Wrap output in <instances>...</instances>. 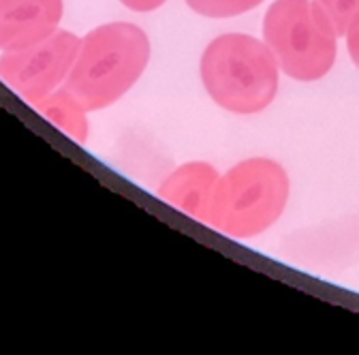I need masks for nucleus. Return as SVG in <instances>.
I'll return each mask as SVG.
<instances>
[{
  "label": "nucleus",
  "instance_id": "f257e3e1",
  "mask_svg": "<svg viewBox=\"0 0 359 355\" xmlns=\"http://www.w3.org/2000/svg\"><path fill=\"white\" fill-rule=\"evenodd\" d=\"M150 54V39L137 24L97 26L81 39L65 88L88 112L105 109L137 83Z\"/></svg>",
  "mask_w": 359,
  "mask_h": 355
},
{
  "label": "nucleus",
  "instance_id": "f03ea898",
  "mask_svg": "<svg viewBox=\"0 0 359 355\" xmlns=\"http://www.w3.org/2000/svg\"><path fill=\"white\" fill-rule=\"evenodd\" d=\"M278 60L265 41L227 32L205 48L199 75L212 101L231 114L250 116L272 105L278 93Z\"/></svg>",
  "mask_w": 359,
  "mask_h": 355
},
{
  "label": "nucleus",
  "instance_id": "7ed1b4c3",
  "mask_svg": "<svg viewBox=\"0 0 359 355\" xmlns=\"http://www.w3.org/2000/svg\"><path fill=\"white\" fill-rule=\"evenodd\" d=\"M289 195V175L278 161L246 159L218 178L205 223L238 240L261 236L283 216Z\"/></svg>",
  "mask_w": 359,
  "mask_h": 355
},
{
  "label": "nucleus",
  "instance_id": "20e7f679",
  "mask_svg": "<svg viewBox=\"0 0 359 355\" xmlns=\"http://www.w3.org/2000/svg\"><path fill=\"white\" fill-rule=\"evenodd\" d=\"M263 39L297 81L323 79L336 62L338 32L314 0H274L263 18Z\"/></svg>",
  "mask_w": 359,
  "mask_h": 355
},
{
  "label": "nucleus",
  "instance_id": "39448f33",
  "mask_svg": "<svg viewBox=\"0 0 359 355\" xmlns=\"http://www.w3.org/2000/svg\"><path fill=\"white\" fill-rule=\"evenodd\" d=\"M81 39L69 30H56L36 46L3 52L0 81L26 103L34 105L65 86L79 52Z\"/></svg>",
  "mask_w": 359,
  "mask_h": 355
},
{
  "label": "nucleus",
  "instance_id": "423d86ee",
  "mask_svg": "<svg viewBox=\"0 0 359 355\" xmlns=\"http://www.w3.org/2000/svg\"><path fill=\"white\" fill-rule=\"evenodd\" d=\"M62 13V0H0V52L24 50L52 36Z\"/></svg>",
  "mask_w": 359,
  "mask_h": 355
},
{
  "label": "nucleus",
  "instance_id": "0eeeda50",
  "mask_svg": "<svg viewBox=\"0 0 359 355\" xmlns=\"http://www.w3.org/2000/svg\"><path fill=\"white\" fill-rule=\"evenodd\" d=\"M220 173L214 165L193 161L175 167L158 187V197L197 220H208Z\"/></svg>",
  "mask_w": 359,
  "mask_h": 355
},
{
  "label": "nucleus",
  "instance_id": "6e6552de",
  "mask_svg": "<svg viewBox=\"0 0 359 355\" xmlns=\"http://www.w3.org/2000/svg\"><path fill=\"white\" fill-rule=\"evenodd\" d=\"M43 118H48L54 126H58L65 135H69L75 144H86L88 142V109L67 91V88H58L52 95L41 99L39 103L32 105Z\"/></svg>",
  "mask_w": 359,
  "mask_h": 355
},
{
  "label": "nucleus",
  "instance_id": "1a4fd4ad",
  "mask_svg": "<svg viewBox=\"0 0 359 355\" xmlns=\"http://www.w3.org/2000/svg\"><path fill=\"white\" fill-rule=\"evenodd\" d=\"M263 0H187V5L203 18H236L259 7Z\"/></svg>",
  "mask_w": 359,
  "mask_h": 355
},
{
  "label": "nucleus",
  "instance_id": "9d476101",
  "mask_svg": "<svg viewBox=\"0 0 359 355\" xmlns=\"http://www.w3.org/2000/svg\"><path fill=\"white\" fill-rule=\"evenodd\" d=\"M327 15L338 36H344L348 28L359 20V0H314Z\"/></svg>",
  "mask_w": 359,
  "mask_h": 355
},
{
  "label": "nucleus",
  "instance_id": "9b49d317",
  "mask_svg": "<svg viewBox=\"0 0 359 355\" xmlns=\"http://www.w3.org/2000/svg\"><path fill=\"white\" fill-rule=\"evenodd\" d=\"M120 3L130 9V11H137V13H150L156 11L158 7H163L167 0H120Z\"/></svg>",
  "mask_w": 359,
  "mask_h": 355
},
{
  "label": "nucleus",
  "instance_id": "f8f14e48",
  "mask_svg": "<svg viewBox=\"0 0 359 355\" xmlns=\"http://www.w3.org/2000/svg\"><path fill=\"white\" fill-rule=\"evenodd\" d=\"M344 36H346V50H348V56H351V60L355 62V67L359 69V20L348 28V32H346Z\"/></svg>",
  "mask_w": 359,
  "mask_h": 355
}]
</instances>
